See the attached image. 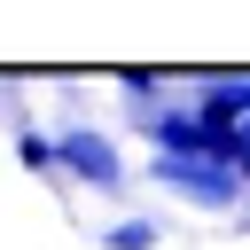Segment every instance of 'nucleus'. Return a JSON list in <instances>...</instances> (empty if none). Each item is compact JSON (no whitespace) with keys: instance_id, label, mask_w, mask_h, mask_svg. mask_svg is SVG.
<instances>
[{"instance_id":"1","label":"nucleus","mask_w":250,"mask_h":250,"mask_svg":"<svg viewBox=\"0 0 250 250\" xmlns=\"http://www.w3.org/2000/svg\"><path fill=\"white\" fill-rule=\"evenodd\" d=\"M55 164H62V180H86V188L125 195V156L109 148L102 125H62V133H55Z\"/></svg>"},{"instance_id":"2","label":"nucleus","mask_w":250,"mask_h":250,"mask_svg":"<svg viewBox=\"0 0 250 250\" xmlns=\"http://www.w3.org/2000/svg\"><path fill=\"white\" fill-rule=\"evenodd\" d=\"M156 180H164L180 203H195V211H234V203H242L234 164H180V156H156Z\"/></svg>"},{"instance_id":"3","label":"nucleus","mask_w":250,"mask_h":250,"mask_svg":"<svg viewBox=\"0 0 250 250\" xmlns=\"http://www.w3.org/2000/svg\"><path fill=\"white\" fill-rule=\"evenodd\" d=\"M117 94H125V102H148V109H164L172 78H164V70H117Z\"/></svg>"},{"instance_id":"4","label":"nucleus","mask_w":250,"mask_h":250,"mask_svg":"<svg viewBox=\"0 0 250 250\" xmlns=\"http://www.w3.org/2000/svg\"><path fill=\"white\" fill-rule=\"evenodd\" d=\"M16 164H23V172H55V133L23 125V133H16Z\"/></svg>"},{"instance_id":"5","label":"nucleus","mask_w":250,"mask_h":250,"mask_svg":"<svg viewBox=\"0 0 250 250\" xmlns=\"http://www.w3.org/2000/svg\"><path fill=\"white\" fill-rule=\"evenodd\" d=\"M102 250H156V219H117L102 234Z\"/></svg>"}]
</instances>
